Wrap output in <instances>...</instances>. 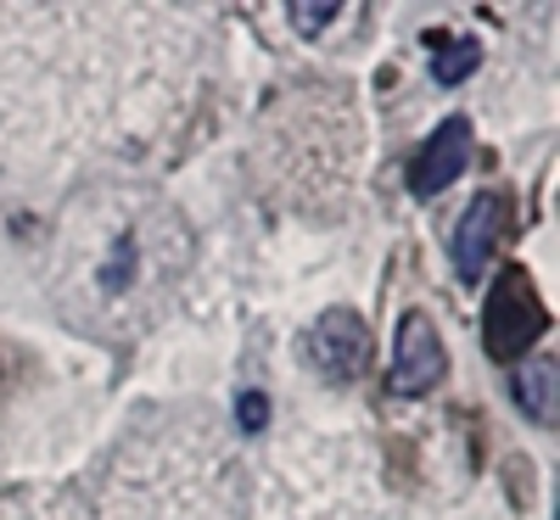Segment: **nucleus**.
I'll use <instances>...</instances> for the list:
<instances>
[{"instance_id": "obj_1", "label": "nucleus", "mask_w": 560, "mask_h": 520, "mask_svg": "<svg viewBox=\"0 0 560 520\" xmlns=\"http://www.w3.org/2000/svg\"><path fill=\"white\" fill-rule=\"evenodd\" d=\"M185 12L158 7H0V39L23 45V84L0 90V113L23 96V113L0 123L12 146H107L124 129V113L163 118L152 90H129V79H168L179 62L158 51Z\"/></svg>"}, {"instance_id": "obj_2", "label": "nucleus", "mask_w": 560, "mask_h": 520, "mask_svg": "<svg viewBox=\"0 0 560 520\" xmlns=\"http://www.w3.org/2000/svg\"><path fill=\"white\" fill-rule=\"evenodd\" d=\"M191 269L185 218L140 185H90L51 235L45 286L68 324L102 342H129L174 303Z\"/></svg>"}, {"instance_id": "obj_3", "label": "nucleus", "mask_w": 560, "mask_h": 520, "mask_svg": "<svg viewBox=\"0 0 560 520\" xmlns=\"http://www.w3.org/2000/svg\"><path fill=\"white\" fill-rule=\"evenodd\" d=\"M107 520H242V482L213 425L135 437L107 470Z\"/></svg>"}, {"instance_id": "obj_4", "label": "nucleus", "mask_w": 560, "mask_h": 520, "mask_svg": "<svg viewBox=\"0 0 560 520\" xmlns=\"http://www.w3.org/2000/svg\"><path fill=\"white\" fill-rule=\"evenodd\" d=\"M549 330V314H544V303H538V292H533V280L522 274V269H510V274H499V286H493V297H488V314H482V342H488V353L493 358H516V353H527L538 336Z\"/></svg>"}, {"instance_id": "obj_5", "label": "nucleus", "mask_w": 560, "mask_h": 520, "mask_svg": "<svg viewBox=\"0 0 560 520\" xmlns=\"http://www.w3.org/2000/svg\"><path fill=\"white\" fill-rule=\"evenodd\" d=\"M308 364L325 375V381H359V375L370 369V330L353 308H325L308 330V342H303Z\"/></svg>"}, {"instance_id": "obj_6", "label": "nucleus", "mask_w": 560, "mask_h": 520, "mask_svg": "<svg viewBox=\"0 0 560 520\" xmlns=\"http://www.w3.org/2000/svg\"><path fill=\"white\" fill-rule=\"evenodd\" d=\"M448 369V353H443V336L427 314H404L398 324V347H393V369H387V387L393 398H427Z\"/></svg>"}, {"instance_id": "obj_7", "label": "nucleus", "mask_w": 560, "mask_h": 520, "mask_svg": "<svg viewBox=\"0 0 560 520\" xmlns=\"http://www.w3.org/2000/svg\"><path fill=\"white\" fill-rule=\"evenodd\" d=\"M504 224H510V202H504L499 191L471 197V208L459 213V224H454V235H448V252H454V269H459L465 286H477V280L488 274Z\"/></svg>"}, {"instance_id": "obj_8", "label": "nucleus", "mask_w": 560, "mask_h": 520, "mask_svg": "<svg viewBox=\"0 0 560 520\" xmlns=\"http://www.w3.org/2000/svg\"><path fill=\"white\" fill-rule=\"evenodd\" d=\"M465 163H471V118H443L427 134V146H420L415 168H409V191L415 197L448 191V185L465 174Z\"/></svg>"}, {"instance_id": "obj_9", "label": "nucleus", "mask_w": 560, "mask_h": 520, "mask_svg": "<svg viewBox=\"0 0 560 520\" xmlns=\"http://www.w3.org/2000/svg\"><path fill=\"white\" fill-rule=\"evenodd\" d=\"M510 392H516V403H522L527 419L555 425V414H560V358H555V353H527V358H516Z\"/></svg>"}, {"instance_id": "obj_10", "label": "nucleus", "mask_w": 560, "mask_h": 520, "mask_svg": "<svg viewBox=\"0 0 560 520\" xmlns=\"http://www.w3.org/2000/svg\"><path fill=\"white\" fill-rule=\"evenodd\" d=\"M0 520H90V509L57 487H23L0 498Z\"/></svg>"}, {"instance_id": "obj_11", "label": "nucleus", "mask_w": 560, "mask_h": 520, "mask_svg": "<svg viewBox=\"0 0 560 520\" xmlns=\"http://www.w3.org/2000/svg\"><path fill=\"white\" fill-rule=\"evenodd\" d=\"M477 62H482V45L477 39H448L443 34V45L432 51V79L438 84H465L477 73Z\"/></svg>"}, {"instance_id": "obj_12", "label": "nucleus", "mask_w": 560, "mask_h": 520, "mask_svg": "<svg viewBox=\"0 0 560 520\" xmlns=\"http://www.w3.org/2000/svg\"><path fill=\"white\" fill-rule=\"evenodd\" d=\"M353 7H287V23L303 34V39H319V34H331L337 23H348Z\"/></svg>"}, {"instance_id": "obj_13", "label": "nucleus", "mask_w": 560, "mask_h": 520, "mask_svg": "<svg viewBox=\"0 0 560 520\" xmlns=\"http://www.w3.org/2000/svg\"><path fill=\"white\" fill-rule=\"evenodd\" d=\"M236 419H242V432H264V425H269V403H264V392H242Z\"/></svg>"}]
</instances>
